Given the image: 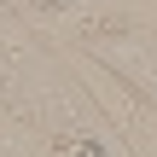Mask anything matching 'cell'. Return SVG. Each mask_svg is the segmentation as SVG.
Segmentation results:
<instances>
[{"instance_id": "cell-2", "label": "cell", "mask_w": 157, "mask_h": 157, "mask_svg": "<svg viewBox=\"0 0 157 157\" xmlns=\"http://www.w3.org/2000/svg\"><path fill=\"white\" fill-rule=\"evenodd\" d=\"M99 105L111 111L117 134L128 140V151H134V157H157V105H151V99H140L134 87L111 82V87L99 93Z\"/></svg>"}, {"instance_id": "cell-1", "label": "cell", "mask_w": 157, "mask_h": 157, "mask_svg": "<svg viewBox=\"0 0 157 157\" xmlns=\"http://www.w3.org/2000/svg\"><path fill=\"white\" fill-rule=\"evenodd\" d=\"M82 52L93 64H105L122 87H134L140 99L157 105V29L128 23V17H87L82 23Z\"/></svg>"}, {"instance_id": "cell-3", "label": "cell", "mask_w": 157, "mask_h": 157, "mask_svg": "<svg viewBox=\"0 0 157 157\" xmlns=\"http://www.w3.org/2000/svg\"><path fill=\"white\" fill-rule=\"evenodd\" d=\"M47 157H105V146H99V134H87V128H64Z\"/></svg>"}, {"instance_id": "cell-4", "label": "cell", "mask_w": 157, "mask_h": 157, "mask_svg": "<svg viewBox=\"0 0 157 157\" xmlns=\"http://www.w3.org/2000/svg\"><path fill=\"white\" fill-rule=\"evenodd\" d=\"M23 12H58V6H70V0H17Z\"/></svg>"}]
</instances>
